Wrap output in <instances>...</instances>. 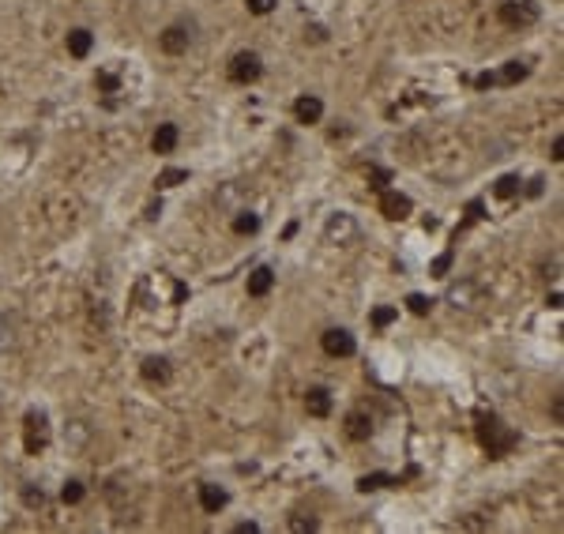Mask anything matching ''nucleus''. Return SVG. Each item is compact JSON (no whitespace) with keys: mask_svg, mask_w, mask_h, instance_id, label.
<instances>
[{"mask_svg":"<svg viewBox=\"0 0 564 534\" xmlns=\"http://www.w3.org/2000/svg\"><path fill=\"white\" fill-rule=\"evenodd\" d=\"M478 432H482V444L489 448V455L493 459H501V455H508L515 444H519V437H515L512 429H504L501 421L489 414V418H482V426H478Z\"/></svg>","mask_w":564,"mask_h":534,"instance_id":"f257e3e1","label":"nucleus"},{"mask_svg":"<svg viewBox=\"0 0 564 534\" xmlns=\"http://www.w3.org/2000/svg\"><path fill=\"white\" fill-rule=\"evenodd\" d=\"M323 237H328V245H350L357 237V222L354 215H346V211H339V215L328 218V226H323Z\"/></svg>","mask_w":564,"mask_h":534,"instance_id":"f03ea898","label":"nucleus"},{"mask_svg":"<svg viewBox=\"0 0 564 534\" xmlns=\"http://www.w3.org/2000/svg\"><path fill=\"white\" fill-rule=\"evenodd\" d=\"M501 19L508 26H531L534 19H538V4H534V0H504Z\"/></svg>","mask_w":564,"mask_h":534,"instance_id":"7ed1b4c3","label":"nucleus"},{"mask_svg":"<svg viewBox=\"0 0 564 534\" xmlns=\"http://www.w3.org/2000/svg\"><path fill=\"white\" fill-rule=\"evenodd\" d=\"M260 72H264V64H260L256 53H237V57L229 60V79L234 83H256Z\"/></svg>","mask_w":564,"mask_h":534,"instance_id":"20e7f679","label":"nucleus"},{"mask_svg":"<svg viewBox=\"0 0 564 534\" xmlns=\"http://www.w3.org/2000/svg\"><path fill=\"white\" fill-rule=\"evenodd\" d=\"M320 343H323V350H328L331 357H350L354 354V335H350L346 327H331V331H323L320 335Z\"/></svg>","mask_w":564,"mask_h":534,"instance_id":"39448f33","label":"nucleus"},{"mask_svg":"<svg viewBox=\"0 0 564 534\" xmlns=\"http://www.w3.org/2000/svg\"><path fill=\"white\" fill-rule=\"evenodd\" d=\"M45 440H49V429H45V414L31 410V414H26V448H31V452H38Z\"/></svg>","mask_w":564,"mask_h":534,"instance_id":"423d86ee","label":"nucleus"},{"mask_svg":"<svg viewBox=\"0 0 564 534\" xmlns=\"http://www.w3.org/2000/svg\"><path fill=\"white\" fill-rule=\"evenodd\" d=\"M474 301H478V286L470 279L456 282V286L448 290V305H456V309H474Z\"/></svg>","mask_w":564,"mask_h":534,"instance_id":"0eeeda50","label":"nucleus"},{"mask_svg":"<svg viewBox=\"0 0 564 534\" xmlns=\"http://www.w3.org/2000/svg\"><path fill=\"white\" fill-rule=\"evenodd\" d=\"M380 211L387 218H406L414 211V204H410V196H399V192H384L380 196Z\"/></svg>","mask_w":564,"mask_h":534,"instance_id":"6e6552de","label":"nucleus"},{"mask_svg":"<svg viewBox=\"0 0 564 534\" xmlns=\"http://www.w3.org/2000/svg\"><path fill=\"white\" fill-rule=\"evenodd\" d=\"M293 113H298V121H301V124H316L320 117H323V102H320L316 95H305V98H298Z\"/></svg>","mask_w":564,"mask_h":534,"instance_id":"1a4fd4ad","label":"nucleus"},{"mask_svg":"<svg viewBox=\"0 0 564 534\" xmlns=\"http://www.w3.org/2000/svg\"><path fill=\"white\" fill-rule=\"evenodd\" d=\"M305 407H309L312 418H328L331 414V391L328 388H312L309 395H305Z\"/></svg>","mask_w":564,"mask_h":534,"instance_id":"9d476101","label":"nucleus"},{"mask_svg":"<svg viewBox=\"0 0 564 534\" xmlns=\"http://www.w3.org/2000/svg\"><path fill=\"white\" fill-rule=\"evenodd\" d=\"M177 140H181L177 124H159V132H154L151 147H154V154H170L173 147H177Z\"/></svg>","mask_w":564,"mask_h":534,"instance_id":"9b49d317","label":"nucleus"},{"mask_svg":"<svg viewBox=\"0 0 564 534\" xmlns=\"http://www.w3.org/2000/svg\"><path fill=\"white\" fill-rule=\"evenodd\" d=\"M226 501H229V496H226V490H218V485H200V504H203V512H222V508H226Z\"/></svg>","mask_w":564,"mask_h":534,"instance_id":"f8f14e48","label":"nucleus"},{"mask_svg":"<svg viewBox=\"0 0 564 534\" xmlns=\"http://www.w3.org/2000/svg\"><path fill=\"white\" fill-rule=\"evenodd\" d=\"M271 286H275V271H271V267H256V271L248 275V293H252V298H264Z\"/></svg>","mask_w":564,"mask_h":534,"instance_id":"ddd939ff","label":"nucleus"},{"mask_svg":"<svg viewBox=\"0 0 564 534\" xmlns=\"http://www.w3.org/2000/svg\"><path fill=\"white\" fill-rule=\"evenodd\" d=\"M159 45H162V53H173V57H177V53L188 49V34H184L181 26H170V31L159 38Z\"/></svg>","mask_w":564,"mask_h":534,"instance_id":"4468645a","label":"nucleus"},{"mask_svg":"<svg viewBox=\"0 0 564 534\" xmlns=\"http://www.w3.org/2000/svg\"><path fill=\"white\" fill-rule=\"evenodd\" d=\"M143 380L166 384V380H170V362H166V357H147V362H143Z\"/></svg>","mask_w":564,"mask_h":534,"instance_id":"2eb2a0df","label":"nucleus"},{"mask_svg":"<svg viewBox=\"0 0 564 534\" xmlns=\"http://www.w3.org/2000/svg\"><path fill=\"white\" fill-rule=\"evenodd\" d=\"M346 432H350V440H369V432H373V421H369L362 410H354V414L346 418Z\"/></svg>","mask_w":564,"mask_h":534,"instance_id":"dca6fc26","label":"nucleus"},{"mask_svg":"<svg viewBox=\"0 0 564 534\" xmlns=\"http://www.w3.org/2000/svg\"><path fill=\"white\" fill-rule=\"evenodd\" d=\"M90 45H95V38H90V31H83V26H76V31L68 34V53L72 57H87Z\"/></svg>","mask_w":564,"mask_h":534,"instance_id":"f3484780","label":"nucleus"},{"mask_svg":"<svg viewBox=\"0 0 564 534\" xmlns=\"http://www.w3.org/2000/svg\"><path fill=\"white\" fill-rule=\"evenodd\" d=\"M526 64L523 60H508L504 68H501V76H497V83H508V87H512V83H519V79H526Z\"/></svg>","mask_w":564,"mask_h":534,"instance_id":"a211bd4d","label":"nucleus"},{"mask_svg":"<svg viewBox=\"0 0 564 534\" xmlns=\"http://www.w3.org/2000/svg\"><path fill=\"white\" fill-rule=\"evenodd\" d=\"M234 229H237V234H256V229H260V215H252V211L237 215L234 218Z\"/></svg>","mask_w":564,"mask_h":534,"instance_id":"6ab92c4d","label":"nucleus"},{"mask_svg":"<svg viewBox=\"0 0 564 534\" xmlns=\"http://www.w3.org/2000/svg\"><path fill=\"white\" fill-rule=\"evenodd\" d=\"M181 181H188V170H162L154 185H159V188H173V185H181Z\"/></svg>","mask_w":564,"mask_h":534,"instance_id":"aec40b11","label":"nucleus"},{"mask_svg":"<svg viewBox=\"0 0 564 534\" xmlns=\"http://www.w3.org/2000/svg\"><path fill=\"white\" fill-rule=\"evenodd\" d=\"M387 482H392V478H387V474H380V471H376V474H365L362 478V482H357V490H362V493H376V490H384V485Z\"/></svg>","mask_w":564,"mask_h":534,"instance_id":"412c9836","label":"nucleus"},{"mask_svg":"<svg viewBox=\"0 0 564 534\" xmlns=\"http://www.w3.org/2000/svg\"><path fill=\"white\" fill-rule=\"evenodd\" d=\"M12 339H15V316H4V312H0V350L12 346Z\"/></svg>","mask_w":564,"mask_h":534,"instance_id":"4be33fe9","label":"nucleus"},{"mask_svg":"<svg viewBox=\"0 0 564 534\" xmlns=\"http://www.w3.org/2000/svg\"><path fill=\"white\" fill-rule=\"evenodd\" d=\"M497 196H501V200H508V196H515V192H519V177H512V173H508V177H501V181H497Z\"/></svg>","mask_w":564,"mask_h":534,"instance_id":"5701e85b","label":"nucleus"},{"mask_svg":"<svg viewBox=\"0 0 564 534\" xmlns=\"http://www.w3.org/2000/svg\"><path fill=\"white\" fill-rule=\"evenodd\" d=\"M61 501H64V504H79V501H83V482H64Z\"/></svg>","mask_w":564,"mask_h":534,"instance_id":"b1692460","label":"nucleus"},{"mask_svg":"<svg viewBox=\"0 0 564 534\" xmlns=\"http://www.w3.org/2000/svg\"><path fill=\"white\" fill-rule=\"evenodd\" d=\"M406 305H410V312H418V316H425V312L433 309V301H429V298H421V293H410V301H406Z\"/></svg>","mask_w":564,"mask_h":534,"instance_id":"393cba45","label":"nucleus"},{"mask_svg":"<svg viewBox=\"0 0 564 534\" xmlns=\"http://www.w3.org/2000/svg\"><path fill=\"white\" fill-rule=\"evenodd\" d=\"M275 4H279V0H248V12H252V15H267V12H275Z\"/></svg>","mask_w":564,"mask_h":534,"instance_id":"a878e982","label":"nucleus"},{"mask_svg":"<svg viewBox=\"0 0 564 534\" xmlns=\"http://www.w3.org/2000/svg\"><path fill=\"white\" fill-rule=\"evenodd\" d=\"M23 501L31 504V508H42V504H45V493H42V490H31V485H26V490H23Z\"/></svg>","mask_w":564,"mask_h":534,"instance_id":"bb28decb","label":"nucleus"},{"mask_svg":"<svg viewBox=\"0 0 564 534\" xmlns=\"http://www.w3.org/2000/svg\"><path fill=\"white\" fill-rule=\"evenodd\" d=\"M392 320H395V309H376V312H373V324H376V327H387Z\"/></svg>","mask_w":564,"mask_h":534,"instance_id":"cd10ccee","label":"nucleus"},{"mask_svg":"<svg viewBox=\"0 0 564 534\" xmlns=\"http://www.w3.org/2000/svg\"><path fill=\"white\" fill-rule=\"evenodd\" d=\"M95 83H98L102 90H117V76H113V72H98Z\"/></svg>","mask_w":564,"mask_h":534,"instance_id":"c85d7f7f","label":"nucleus"},{"mask_svg":"<svg viewBox=\"0 0 564 534\" xmlns=\"http://www.w3.org/2000/svg\"><path fill=\"white\" fill-rule=\"evenodd\" d=\"M448 267H451V252H444L433 260V275H448Z\"/></svg>","mask_w":564,"mask_h":534,"instance_id":"c756f323","label":"nucleus"},{"mask_svg":"<svg viewBox=\"0 0 564 534\" xmlns=\"http://www.w3.org/2000/svg\"><path fill=\"white\" fill-rule=\"evenodd\" d=\"M290 527L293 531H316V519H301L298 515V519H290Z\"/></svg>","mask_w":564,"mask_h":534,"instance_id":"7c9ffc66","label":"nucleus"},{"mask_svg":"<svg viewBox=\"0 0 564 534\" xmlns=\"http://www.w3.org/2000/svg\"><path fill=\"white\" fill-rule=\"evenodd\" d=\"M260 527H256V523H237V534H256Z\"/></svg>","mask_w":564,"mask_h":534,"instance_id":"2f4dec72","label":"nucleus"},{"mask_svg":"<svg viewBox=\"0 0 564 534\" xmlns=\"http://www.w3.org/2000/svg\"><path fill=\"white\" fill-rule=\"evenodd\" d=\"M561 151H564V140L557 136V140H553V159H557V162H561Z\"/></svg>","mask_w":564,"mask_h":534,"instance_id":"473e14b6","label":"nucleus"}]
</instances>
